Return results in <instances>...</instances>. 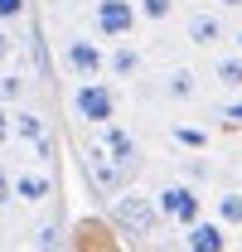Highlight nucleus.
I'll list each match as a JSON object with an SVG mask.
<instances>
[{
	"label": "nucleus",
	"mask_w": 242,
	"mask_h": 252,
	"mask_svg": "<svg viewBox=\"0 0 242 252\" xmlns=\"http://www.w3.org/2000/svg\"><path fill=\"white\" fill-rule=\"evenodd\" d=\"M73 107H78L83 122L107 126V122H112V112H117V97H112V88H102V83H83V88L73 93Z\"/></svg>",
	"instance_id": "obj_1"
},
{
	"label": "nucleus",
	"mask_w": 242,
	"mask_h": 252,
	"mask_svg": "<svg viewBox=\"0 0 242 252\" xmlns=\"http://www.w3.org/2000/svg\"><path fill=\"white\" fill-rule=\"evenodd\" d=\"M155 204H160V214H165L170 223H184V228L199 223V194H194L189 185H165Z\"/></svg>",
	"instance_id": "obj_2"
},
{
	"label": "nucleus",
	"mask_w": 242,
	"mask_h": 252,
	"mask_svg": "<svg viewBox=\"0 0 242 252\" xmlns=\"http://www.w3.org/2000/svg\"><path fill=\"white\" fill-rule=\"evenodd\" d=\"M117 219L126 223V228H136L141 238H151L155 228H160V204L155 199H146V194H131V199H117Z\"/></svg>",
	"instance_id": "obj_3"
},
{
	"label": "nucleus",
	"mask_w": 242,
	"mask_h": 252,
	"mask_svg": "<svg viewBox=\"0 0 242 252\" xmlns=\"http://www.w3.org/2000/svg\"><path fill=\"white\" fill-rule=\"evenodd\" d=\"M136 15H141V5H131V0H97V30H102V39L131 34Z\"/></svg>",
	"instance_id": "obj_4"
},
{
	"label": "nucleus",
	"mask_w": 242,
	"mask_h": 252,
	"mask_svg": "<svg viewBox=\"0 0 242 252\" xmlns=\"http://www.w3.org/2000/svg\"><path fill=\"white\" fill-rule=\"evenodd\" d=\"M63 63H68L78 78H88V83L97 78V73H102V68H107L102 49H97L92 39H68V49H63Z\"/></svg>",
	"instance_id": "obj_5"
},
{
	"label": "nucleus",
	"mask_w": 242,
	"mask_h": 252,
	"mask_svg": "<svg viewBox=\"0 0 242 252\" xmlns=\"http://www.w3.org/2000/svg\"><path fill=\"white\" fill-rule=\"evenodd\" d=\"M121 175H126V170H121L117 160L102 151V141H97V146L88 151V180L102 189V194H117V189H121Z\"/></svg>",
	"instance_id": "obj_6"
},
{
	"label": "nucleus",
	"mask_w": 242,
	"mask_h": 252,
	"mask_svg": "<svg viewBox=\"0 0 242 252\" xmlns=\"http://www.w3.org/2000/svg\"><path fill=\"white\" fill-rule=\"evenodd\" d=\"M184 243H189V252H228V233H223V223H204L199 219L189 228Z\"/></svg>",
	"instance_id": "obj_7"
},
{
	"label": "nucleus",
	"mask_w": 242,
	"mask_h": 252,
	"mask_svg": "<svg viewBox=\"0 0 242 252\" xmlns=\"http://www.w3.org/2000/svg\"><path fill=\"white\" fill-rule=\"evenodd\" d=\"M102 151L117 160L121 170H136V141H131L121 126H107V131H102Z\"/></svg>",
	"instance_id": "obj_8"
},
{
	"label": "nucleus",
	"mask_w": 242,
	"mask_h": 252,
	"mask_svg": "<svg viewBox=\"0 0 242 252\" xmlns=\"http://www.w3.org/2000/svg\"><path fill=\"white\" fill-rule=\"evenodd\" d=\"M15 194H20L25 204H44V199L54 194V180L39 175V170H25V175H15Z\"/></svg>",
	"instance_id": "obj_9"
},
{
	"label": "nucleus",
	"mask_w": 242,
	"mask_h": 252,
	"mask_svg": "<svg viewBox=\"0 0 242 252\" xmlns=\"http://www.w3.org/2000/svg\"><path fill=\"white\" fill-rule=\"evenodd\" d=\"M223 39V25H218V15H189V44H199V49H209Z\"/></svg>",
	"instance_id": "obj_10"
},
{
	"label": "nucleus",
	"mask_w": 242,
	"mask_h": 252,
	"mask_svg": "<svg viewBox=\"0 0 242 252\" xmlns=\"http://www.w3.org/2000/svg\"><path fill=\"white\" fill-rule=\"evenodd\" d=\"M15 136L20 141H44L49 126H44V117H34V112H15Z\"/></svg>",
	"instance_id": "obj_11"
},
{
	"label": "nucleus",
	"mask_w": 242,
	"mask_h": 252,
	"mask_svg": "<svg viewBox=\"0 0 242 252\" xmlns=\"http://www.w3.org/2000/svg\"><path fill=\"white\" fill-rule=\"evenodd\" d=\"M194 88H199V83H194L189 68H175V73L165 78V93H170V97H194Z\"/></svg>",
	"instance_id": "obj_12"
},
{
	"label": "nucleus",
	"mask_w": 242,
	"mask_h": 252,
	"mask_svg": "<svg viewBox=\"0 0 242 252\" xmlns=\"http://www.w3.org/2000/svg\"><path fill=\"white\" fill-rule=\"evenodd\" d=\"M107 68H112L117 78H131V73L141 68V54H136V49H117V54L107 59Z\"/></svg>",
	"instance_id": "obj_13"
},
{
	"label": "nucleus",
	"mask_w": 242,
	"mask_h": 252,
	"mask_svg": "<svg viewBox=\"0 0 242 252\" xmlns=\"http://www.w3.org/2000/svg\"><path fill=\"white\" fill-rule=\"evenodd\" d=\"M218 83L242 88V59H223V63H218Z\"/></svg>",
	"instance_id": "obj_14"
},
{
	"label": "nucleus",
	"mask_w": 242,
	"mask_h": 252,
	"mask_svg": "<svg viewBox=\"0 0 242 252\" xmlns=\"http://www.w3.org/2000/svg\"><path fill=\"white\" fill-rule=\"evenodd\" d=\"M218 214H223V223H242V194H223Z\"/></svg>",
	"instance_id": "obj_15"
},
{
	"label": "nucleus",
	"mask_w": 242,
	"mask_h": 252,
	"mask_svg": "<svg viewBox=\"0 0 242 252\" xmlns=\"http://www.w3.org/2000/svg\"><path fill=\"white\" fill-rule=\"evenodd\" d=\"M175 141L189 146V151H204V146H209V136H204V131H194V126H175Z\"/></svg>",
	"instance_id": "obj_16"
},
{
	"label": "nucleus",
	"mask_w": 242,
	"mask_h": 252,
	"mask_svg": "<svg viewBox=\"0 0 242 252\" xmlns=\"http://www.w3.org/2000/svg\"><path fill=\"white\" fill-rule=\"evenodd\" d=\"M170 10H175V0H141V15L146 20H170Z\"/></svg>",
	"instance_id": "obj_17"
},
{
	"label": "nucleus",
	"mask_w": 242,
	"mask_h": 252,
	"mask_svg": "<svg viewBox=\"0 0 242 252\" xmlns=\"http://www.w3.org/2000/svg\"><path fill=\"white\" fill-rule=\"evenodd\" d=\"M25 15V0H0V20H20Z\"/></svg>",
	"instance_id": "obj_18"
},
{
	"label": "nucleus",
	"mask_w": 242,
	"mask_h": 252,
	"mask_svg": "<svg viewBox=\"0 0 242 252\" xmlns=\"http://www.w3.org/2000/svg\"><path fill=\"white\" fill-rule=\"evenodd\" d=\"M25 93V78H0V97H20Z\"/></svg>",
	"instance_id": "obj_19"
},
{
	"label": "nucleus",
	"mask_w": 242,
	"mask_h": 252,
	"mask_svg": "<svg viewBox=\"0 0 242 252\" xmlns=\"http://www.w3.org/2000/svg\"><path fill=\"white\" fill-rule=\"evenodd\" d=\"M34 156H39L44 165H49V160H54V136H44V141H34Z\"/></svg>",
	"instance_id": "obj_20"
},
{
	"label": "nucleus",
	"mask_w": 242,
	"mask_h": 252,
	"mask_svg": "<svg viewBox=\"0 0 242 252\" xmlns=\"http://www.w3.org/2000/svg\"><path fill=\"white\" fill-rule=\"evenodd\" d=\"M54 243H59V233L54 228H39V252H54Z\"/></svg>",
	"instance_id": "obj_21"
},
{
	"label": "nucleus",
	"mask_w": 242,
	"mask_h": 252,
	"mask_svg": "<svg viewBox=\"0 0 242 252\" xmlns=\"http://www.w3.org/2000/svg\"><path fill=\"white\" fill-rule=\"evenodd\" d=\"M10 194H15V180H10V175H5V170H0V209H5V204H10Z\"/></svg>",
	"instance_id": "obj_22"
},
{
	"label": "nucleus",
	"mask_w": 242,
	"mask_h": 252,
	"mask_svg": "<svg viewBox=\"0 0 242 252\" xmlns=\"http://www.w3.org/2000/svg\"><path fill=\"white\" fill-rule=\"evenodd\" d=\"M10 54H15V39H10V34H5V30H0V63H5V59H10Z\"/></svg>",
	"instance_id": "obj_23"
},
{
	"label": "nucleus",
	"mask_w": 242,
	"mask_h": 252,
	"mask_svg": "<svg viewBox=\"0 0 242 252\" xmlns=\"http://www.w3.org/2000/svg\"><path fill=\"white\" fill-rule=\"evenodd\" d=\"M10 131H15V122H10V117H5V107H0V146L10 141Z\"/></svg>",
	"instance_id": "obj_24"
},
{
	"label": "nucleus",
	"mask_w": 242,
	"mask_h": 252,
	"mask_svg": "<svg viewBox=\"0 0 242 252\" xmlns=\"http://www.w3.org/2000/svg\"><path fill=\"white\" fill-rule=\"evenodd\" d=\"M228 122H238V126H242V102H238V107H228Z\"/></svg>",
	"instance_id": "obj_25"
},
{
	"label": "nucleus",
	"mask_w": 242,
	"mask_h": 252,
	"mask_svg": "<svg viewBox=\"0 0 242 252\" xmlns=\"http://www.w3.org/2000/svg\"><path fill=\"white\" fill-rule=\"evenodd\" d=\"M218 5H223V10H238V5H242V0H218Z\"/></svg>",
	"instance_id": "obj_26"
},
{
	"label": "nucleus",
	"mask_w": 242,
	"mask_h": 252,
	"mask_svg": "<svg viewBox=\"0 0 242 252\" xmlns=\"http://www.w3.org/2000/svg\"><path fill=\"white\" fill-rule=\"evenodd\" d=\"M238 44H242V34H238Z\"/></svg>",
	"instance_id": "obj_27"
}]
</instances>
